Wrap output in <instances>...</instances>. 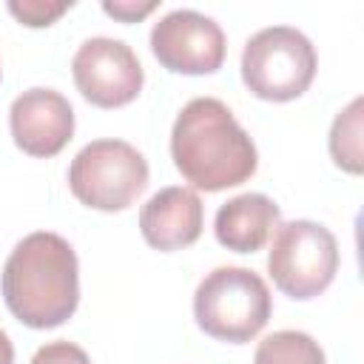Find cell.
<instances>
[{
    "mask_svg": "<svg viewBox=\"0 0 364 364\" xmlns=\"http://www.w3.org/2000/svg\"><path fill=\"white\" fill-rule=\"evenodd\" d=\"M28 364H91V358L74 341H48L31 355Z\"/></svg>",
    "mask_w": 364,
    "mask_h": 364,
    "instance_id": "cell-15",
    "label": "cell"
},
{
    "mask_svg": "<svg viewBox=\"0 0 364 364\" xmlns=\"http://www.w3.org/2000/svg\"><path fill=\"white\" fill-rule=\"evenodd\" d=\"M171 159L182 179L205 193L247 182L259 165L250 134L216 97H193L182 105L171 128Z\"/></svg>",
    "mask_w": 364,
    "mask_h": 364,
    "instance_id": "cell-2",
    "label": "cell"
},
{
    "mask_svg": "<svg viewBox=\"0 0 364 364\" xmlns=\"http://www.w3.org/2000/svg\"><path fill=\"white\" fill-rule=\"evenodd\" d=\"M242 82L267 102H290L301 97L318 68L313 43L293 26H267L242 48Z\"/></svg>",
    "mask_w": 364,
    "mask_h": 364,
    "instance_id": "cell-4",
    "label": "cell"
},
{
    "mask_svg": "<svg viewBox=\"0 0 364 364\" xmlns=\"http://www.w3.org/2000/svg\"><path fill=\"white\" fill-rule=\"evenodd\" d=\"M71 9V3H51V0H11L9 3V11L28 28H43V26H51L57 17H63L65 11Z\"/></svg>",
    "mask_w": 364,
    "mask_h": 364,
    "instance_id": "cell-14",
    "label": "cell"
},
{
    "mask_svg": "<svg viewBox=\"0 0 364 364\" xmlns=\"http://www.w3.org/2000/svg\"><path fill=\"white\" fill-rule=\"evenodd\" d=\"M282 225V208L264 193H239L228 199L213 219L216 242L233 253H256Z\"/></svg>",
    "mask_w": 364,
    "mask_h": 364,
    "instance_id": "cell-11",
    "label": "cell"
},
{
    "mask_svg": "<svg viewBox=\"0 0 364 364\" xmlns=\"http://www.w3.org/2000/svg\"><path fill=\"white\" fill-rule=\"evenodd\" d=\"M0 290L20 324L31 330L65 324L80 304V262L74 247L51 230L28 233L9 253Z\"/></svg>",
    "mask_w": 364,
    "mask_h": 364,
    "instance_id": "cell-1",
    "label": "cell"
},
{
    "mask_svg": "<svg viewBox=\"0 0 364 364\" xmlns=\"http://www.w3.org/2000/svg\"><path fill=\"white\" fill-rule=\"evenodd\" d=\"M267 273L284 296L296 301L316 299L333 284L338 273V242L318 222H284L273 233Z\"/></svg>",
    "mask_w": 364,
    "mask_h": 364,
    "instance_id": "cell-6",
    "label": "cell"
},
{
    "mask_svg": "<svg viewBox=\"0 0 364 364\" xmlns=\"http://www.w3.org/2000/svg\"><path fill=\"white\" fill-rule=\"evenodd\" d=\"M273 313L264 279L247 267H216L193 293V318L202 333L228 344L256 338Z\"/></svg>",
    "mask_w": 364,
    "mask_h": 364,
    "instance_id": "cell-3",
    "label": "cell"
},
{
    "mask_svg": "<svg viewBox=\"0 0 364 364\" xmlns=\"http://www.w3.org/2000/svg\"><path fill=\"white\" fill-rule=\"evenodd\" d=\"M361 111L364 100L355 97L344 111L336 114L333 128H330V156L333 162L347 171V173H361L364 171V154H361Z\"/></svg>",
    "mask_w": 364,
    "mask_h": 364,
    "instance_id": "cell-12",
    "label": "cell"
},
{
    "mask_svg": "<svg viewBox=\"0 0 364 364\" xmlns=\"http://www.w3.org/2000/svg\"><path fill=\"white\" fill-rule=\"evenodd\" d=\"M0 364H14V344L3 327H0Z\"/></svg>",
    "mask_w": 364,
    "mask_h": 364,
    "instance_id": "cell-17",
    "label": "cell"
},
{
    "mask_svg": "<svg viewBox=\"0 0 364 364\" xmlns=\"http://www.w3.org/2000/svg\"><path fill=\"white\" fill-rule=\"evenodd\" d=\"M151 51L173 74H213L225 63V31L219 23L193 9H173L151 28Z\"/></svg>",
    "mask_w": 364,
    "mask_h": 364,
    "instance_id": "cell-7",
    "label": "cell"
},
{
    "mask_svg": "<svg viewBox=\"0 0 364 364\" xmlns=\"http://www.w3.org/2000/svg\"><path fill=\"white\" fill-rule=\"evenodd\" d=\"M205 228V205L196 191L171 185L156 191L139 210L142 239L162 253L191 247Z\"/></svg>",
    "mask_w": 364,
    "mask_h": 364,
    "instance_id": "cell-10",
    "label": "cell"
},
{
    "mask_svg": "<svg viewBox=\"0 0 364 364\" xmlns=\"http://www.w3.org/2000/svg\"><path fill=\"white\" fill-rule=\"evenodd\" d=\"M71 74L77 91L97 108H122L134 102L145 82L134 48L114 37L85 40L71 60Z\"/></svg>",
    "mask_w": 364,
    "mask_h": 364,
    "instance_id": "cell-8",
    "label": "cell"
},
{
    "mask_svg": "<svg viewBox=\"0 0 364 364\" xmlns=\"http://www.w3.org/2000/svg\"><path fill=\"white\" fill-rule=\"evenodd\" d=\"M71 193L94 210H125L148 188V162L125 139H94L68 165Z\"/></svg>",
    "mask_w": 364,
    "mask_h": 364,
    "instance_id": "cell-5",
    "label": "cell"
},
{
    "mask_svg": "<svg viewBox=\"0 0 364 364\" xmlns=\"http://www.w3.org/2000/svg\"><path fill=\"white\" fill-rule=\"evenodd\" d=\"M14 145L37 159L57 156L74 136V108L54 88H28L9 108Z\"/></svg>",
    "mask_w": 364,
    "mask_h": 364,
    "instance_id": "cell-9",
    "label": "cell"
},
{
    "mask_svg": "<svg viewBox=\"0 0 364 364\" xmlns=\"http://www.w3.org/2000/svg\"><path fill=\"white\" fill-rule=\"evenodd\" d=\"M253 364H324V350L301 330H276L259 341Z\"/></svg>",
    "mask_w": 364,
    "mask_h": 364,
    "instance_id": "cell-13",
    "label": "cell"
},
{
    "mask_svg": "<svg viewBox=\"0 0 364 364\" xmlns=\"http://www.w3.org/2000/svg\"><path fill=\"white\" fill-rule=\"evenodd\" d=\"M159 3L148 0V3H128V0H117V3H102V11L119 23H136L142 17H148Z\"/></svg>",
    "mask_w": 364,
    "mask_h": 364,
    "instance_id": "cell-16",
    "label": "cell"
}]
</instances>
